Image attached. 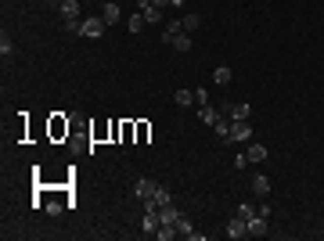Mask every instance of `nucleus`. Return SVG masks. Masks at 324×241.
I'll list each match as a JSON object with an SVG mask.
<instances>
[{
	"instance_id": "obj_1",
	"label": "nucleus",
	"mask_w": 324,
	"mask_h": 241,
	"mask_svg": "<svg viewBox=\"0 0 324 241\" xmlns=\"http://www.w3.org/2000/svg\"><path fill=\"white\" fill-rule=\"evenodd\" d=\"M252 137V126H249V119H241V123H231V144H241V141H249Z\"/></svg>"
},
{
	"instance_id": "obj_2",
	"label": "nucleus",
	"mask_w": 324,
	"mask_h": 241,
	"mask_svg": "<svg viewBox=\"0 0 324 241\" xmlns=\"http://www.w3.org/2000/svg\"><path fill=\"white\" fill-rule=\"evenodd\" d=\"M105 29H108V25H105V18H83V29H79V36H90V40H98Z\"/></svg>"
},
{
	"instance_id": "obj_3",
	"label": "nucleus",
	"mask_w": 324,
	"mask_h": 241,
	"mask_svg": "<svg viewBox=\"0 0 324 241\" xmlns=\"http://www.w3.org/2000/svg\"><path fill=\"white\" fill-rule=\"evenodd\" d=\"M170 202H173V194H170L166 187H158V191L148 198V202H144V209H162V205H170Z\"/></svg>"
},
{
	"instance_id": "obj_4",
	"label": "nucleus",
	"mask_w": 324,
	"mask_h": 241,
	"mask_svg": "<svg viewBox=\"0 0 324 241\" xmlns=\"http://www.w3.org/2000/svg\"><path fill=\"white\" fill-rule=\"evenodd\" d=\"M227 237H231V241H238V237H249V223L241 220V216H234V220L227 223Z\"/></svg>"
},
{
	"instance_id": "obj_5",
	"label": "nucleus",
	"mask_w": 324,
	"mask_h": 241,
	"mask_svg": "<svg viewBox=\"0 0 324 241\" xmlns=\"http://www.w3.org/2000/svg\"><path fill=\"white\" fill-rule=\"evenodd\" d=\"M155 191H158V184H155V180H148V177H144V180H137V184H134V194H137V198H141V202H148V198H151V194H155Z\"/></svg>"
},
{
	"instance_id": "obj_6",
	"label": "nucleus",
	"mask_w": 324,
	"mask_h": 241,
	"mask_svg": "<svg viewBox=\"0 0 324 241\" xmlns=\"http://www.w3.org/2000/svg\"><path fill=\"white\" fill-rule=\"evenodd\" d=\"M101 18H105V25H115L119 18H123V11H119V4H115V0H105V8H101Z\"/></svg>"
},
{
	"instance_id": "obj_7",
	"label": "nucleus",
	"mask_w": 324,
	"mask_h": 241,
	"mask_svg": "<svg viewBox=\"0 0 324 241\" xmlns=\"http://www.w3.org/2000/svg\"><path fill=\"white\" fill-rule=\"evenodd\" d=\"M141 15L148 18V25H158L162 22V8H155L151 0H141Z\"/></svg>"
},
{
	"instance_id": "obj_8",
	"label": "nucleus",
	"mask_w": 324,
	"mask_h": 241,
	"mask_svg": "<svg viewBox=\"0 0 324 241\" xmlns=\"http://www.w3.org/2000/svg\"><path fill=\"white\" fill-rule=\"evenodd\" d=\"M158 227H162V220H158V209H148V213H144V220H141V230H144V234H155Z\"/></svg>"
},
{
	"instance_id": "obj_9",
	"label": "nucleus",
	"mask_w": 324,
	"mask_h": 241,
	"mask_svg": "<svg viewBox=\"0 0 324 241\" xmlns=\"http://www.w3.org/2000/svg\"><path fill=\"white\" fill-rule=\"evenodd\" d=\"M227 112H231V123H241V119H249L252 115V108L241 101V105H227Z\"/></svg>"
},
{
	"instance_id": "obj_10",
	"label": "nucleus",
	"mask_w": 324,
	"mask_h": 241,
	"mask_svg": "<svg viewBox=\"0 0 324 241\" xmlns=\"http://www.w3.org/2000/svg\"><path fill=\"white\" fill-rule=\"evenodd\" d=\"M263 234H267V216L256 213V216L249 220V237H263Z\"/></svg>"
},
{
	"instance_id": "obj_11",
	"label": "nucleus",
	"mask_w": 324,
	"mask_h": 241,
	"mask_svg": "<svg viewBox=\"0 0 324 241\" xmlns=\"http://www.w3.org/2000/svg\"><path fill=\"white\" fill-rule=\"evenodd\" d=\"M198 119H202V123H206V126H213V123H216L220 115H216V108H213V105H198Z\"/></svg>"
},
{
	"instance_id": "obj_12",
	"label": "nucleus",
	"mask_w": 324,
	"mask_h": 241,
	"mask_svg": "<svg viewBox=\"0 0 324 241\" xmlns=\"http://www.w3.org/2000/svg\"><path fill=\"white\" fill-rule=\"evenodd\" d=\"M126 29H130V32L137 36V32H144V29H148V18H144V15L137 11V15H130V22H126Z\"/></svg>"
},
{
	"instance_id": "obj_13",
	"label": "nucleus",
	"mask_w": 324,
	"mask_h": 241,
	"mask_svg": "<svg viewBox=\"0 0 324 241\" xmlns=\"http://www.w3.org/2000/svg\"><path fill=\"white\" fill-rule=\"evenodd\" d=\"M177 216H180V209H177V205H173V202H170V205H162V209H158V220H162V223H177Z\"/></svg>"
},
{
	"instance_id": "obj_14",
	"label": "nucleus",
	"mask_w": 324,
	"mask_h": 241,
	"mask_svg": "<svg viewBox=\"0 0 324 241\" xmlns=\"http://www.w3.org/2000/svg\"><path fill=\"white\" fill-rule=\"evenodd\" d=\"M177 234H180V230H177V223H162V227L155 230V237H158V241H173Z\"/></svg>"
},
{
	"instance_id": "obj_15",
	"label": "nucleus",
	"mask_w": 324,
	"mask_h": 241,
	"mask_svg": "<svg viewBox=\"0 0 324 241\" xmlns=\"http://www.w3.org/2000/svg\"><path fill=\"white\" fill-rule=\"evenodd\" d=\"M180 32H184V25H180V22H170L166 29H162V40H166V44H173V40H177Z\"/></svg>"
},
{
	"instance_id": "obj_16",
	"label": "nucleus",
	"mask_w": 324,
	"mask_h": 241,
	"mask_svg": "<svg viewBox=\"0 0 324 241\" xmlns=\"http://www.w3.org/2000/svg\"><path fill=\"white\" fill-rule=\"evenodd\" d=\"M170 47H173V51H180V54H187V51H191V32H180Z\"/></svg>"
},
{
	"instance_id": "obj_17",
	"label": "nucleus",
	"mask_w": 324,
	"mask_h": 241,
	"mask_svg": "<svg viewBox=\"0 0 324 241\" xmlns=\"http://www.w3.org/2000/svg\"><path fill=\"white\" fill-rule=\"evenodd\" d=\"M213 130H216V137H220V141H227V137H231V119H223V115H220L216 123H213Z\"/></svg>"
},
{
	"instance_id": "obj_18",
	"label": "nucleus",
	"mask_w": 324,
	"mask_h": 241,
	"mask_svg": "<svg viewBox=\"0 0 324 241\" xmlns=\"http://www.w3.org/2000/svg\"><path fill=\"white\" fill-rule=\"evenodd\" d=\"M58 8H61V18H79V0H65Z\"/></svg>"
},
{
	"instance_id": "obj_19",
	"label": "nucleus",
	"mask_w": 324,
	"mask_h": 241,
	"mask_svg": "<svg viewBox=\"0 0 324 241\" xmlns=\"http://www.w3.org/2000/svg\"><path fill=\"white\" fill-rule=\"evenodd\" d=\"M252 191H256V194H270V177H263V173L252 177Z\"/></svg>"
},
{
	"instance_id": "obj_20",
	"label": "nucleus",
	"mask_w": 324,
	"mask_h": 241,
	"mask_svg": "<svg viewBox=\"0 0 324 241\" xmlns=\"http://www.w3.org/2000/svg\"><path fill=\"white\" fill-rule=\"evenodd\" d=\"M231 76H234V72H231L227 65H220V68L213 72V79H216V87H227V83H231Z\"/></svg>"
},
{
	"instance_id": "obj_21",
	"label": "nucleus",
	"mask_w": 324,
	"mask_h": 241,
	"mask_svg": "<svg viewBox=\"0 0 324 241\" xmlns=\"http://www.w3.org/2000/svg\"><path fill=\"white\" fill-rule=\"evenodd\" d=\"M173 101H177L180 108H187V105H195V90H177V94H173Z\"/></svg>"
},
{
	"instance_id": "obj_22",
	"label": "nucleus",
	"mask_w": 324,
	"mask_h": 241,
	"mask_svg": "<svg viewBox=\"0 0 324 241\" xmlns=\"http://www.w3.org/2000/svg\"><path fill=\"white\" fill-rule=\"evenodd\" d=\"M177 230H180V237H191V234H195V227H191V220H187L184 213L177 216Z\"/></svg>"
},
{
	"instance_id": "obj_23",
	"label": "nucleus",
	"mask_w": 324,
	"mask_h": 241,
	"mask_svg": "<svg viewBox=\"0 0 324 241\" xmlns=\"http://www.w3.org/2000/svg\"><path fill=\"white\" fill-rule=\"evenodd\" d=\"M245 155H249V162H263V158H267V148H263V144H252Z\"/></svg>"
},
{
	"instance_id": "obj_24",
	"label": "nucleus",
	"mask_w": 324,
	"mask_h": 241,
	"mask_svg": "<svg viewBox=\"0 0 324 241\" xmlns=\"http://www.w3.org/2000/svg\"><path fill=\"white\" fill-rule=\"evenodd\" d=\"M256 213H260V209H252L249 202H241V205H238V216H241V220H245V223H249V220H252Z\"/></svg>"
},
{
	"instance_id": "obj_25",
	"label": "nucleus",
	"mask_w": 324,
	"mask_h": 241,
	"mask_svg": "<svg viewBox=\"0 0 324 241\" xmlns=\"http://www.w3.org/2000/svg\"><path fill=\"white\" fill-rule=\"evenodd\" d=\"M180 25H184V32H195V29H198V15H184Z\"/></svg>"
},
{
	"instance_id": "obj_26",
	"label": "nucleus",
	"mask_w": 324,
	"mask_h": 241,
	"mask_svg": "<svg viewBox=\"0 0 324 241\" xmlns=\"http://www.w3.org/2000/svg\"><path fill=\"white\" fill-rule=\"evenodd\" d=\"M44 209H47L51 216H61V209H65V205H61V202H44Z\"/></svg>"
},
{
	"instance_id": "obj_27",
	"label": "nucleus",
	"mask_w": 324,
	"mask_h": 241,
	"mask_svg": "<svg viewBox=\"0 0 324 241\" xmlns=\"http://www.w3.org/2000/svg\"><path fill=\"white\" fill-rule=\"evenodd\" d=\"M195 105H209V94H206V90H202V87L195 90Z\"/></svg>"
},
{
	"instance_id": "obj_28",
	"label": "nucleus",
	"mask_w": 324,
	"mask_h": 241,
	"mask_svg": "<svg viewBox=\"0 0 324 241\" xmlns=\"http://www.w3.org/2000/svg\"><path fill=\"white\" fill-rule=\"evenodd\" d=\"M151 4H155V8H166V4H173V0H151Z\"/></svg>"
},
{
	"instance_id": "obj_29",
	"label": "nucleus",
	"mask_w": 324,
	"mask_h": 241,
	"mask_svg": "<svg viewBox=\"0 0 324 241\" xmlns=\"http://www.w3.org/2000/svg\"><path fill=\"white\" fill-rule=\"evenodd\" d=\"M173 4H177V8H180V4H184V0H173Z\"/></svg>"
},
{
	"instance_id": "obj_30",
	"label": "nucleus",
	"mask_w": 324,
	"mask_h": 241,
	"mask_svg": "<svg viewBox=\"0 0 324 241\" xmlns=\"http://www.w3.org/2000/svg\"><path fill=\"white\" fill-rule=\"evenodd\" d=\"M54 4H65V0H54Z\"/></svg>"
}]
</instances>
